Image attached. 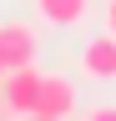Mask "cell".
<instances>
[{
    "mask_svg": "<svg viewBox=\"0 0 116 121\" xmlns=\"http://www.w3.org/2000/svg\"><path fill=\"white\" fill-rule=\"evenodd\" d=\"M40 76L46 71H35V66H20V71L0 76V101H5L10 116H35V106H40Z\"/></svg>",
    "mask_w": 116,
    "mask_h": 121,
    "instance_id": "6da1fadb",
    "label": "cell"
},
{
    "mask_svg": "<svg viewBox=\"0 0 116 121\" xmlns=\"http://www.w3.org/2000/svg\"><path fill=\"white\" fill-rule=\"evenodd\" d=\"M35 51H40V35H35V25H25V20H10V25H0V56H5V66H10V71H20V66H35Z\"/></svg>",
    "mask_w": 116,
    "mask_h": 121,
    "instance_id": "7a4b0ae2",
    "label": "cell"
},
{
    "mask_svg": "<svg viewBox=\"0 0 116 121\" xmlns=\"http://www.w3.org/2000/svg\"><path fill=\"white\" fill-rule=\"evenodd\" d=\"M81 76L86 81H116V35L101 30L81 45Z\"/></svg>",
    "mask_w": 116,
    "mask_h": 121,
    "instance_id": "3957f363",
    "label": "cell"
},
{
    "mask_svg": "<svg viewBox=\"0 0 116 121\" xmlns=\"http://www.w3.org/2000/svg\"><path fill=\"white\" fill-rule=\"evenodd\" d=\"M35 111H40V116H61V121H71V116H76V81L61 76V71L40 76V106H35Z\"/></svg>",
    "mask_w": 116,
    "mask_h": 121,
    "instance_id": "277c9868",
    "label": "cell"
},
{
    "mask_svg": "<svg viewBox=\"0 0 116 121\" xmlns=\"http://www.w3.org/2000/svg\"><path fill=\"white\" fill-rule=\"evenodd\" d=\"M35 10H40V20H51V25H76L86 15V0H35Z\"/></svg>",
    "mask_w": 116,
    "mask_h": 121,
    "instance_id": "5b68a950",
    "label": "cell"
},
{
    "mask_svg": "<svg viewBox=\"0 0 116 121\" xmlns=\"http://www.w3.org/2000/svg\"><path fill=\"white\" fill-rule=\"evenodd\" d=\"M81 121H116V106H91Z\"/></svg>",
    "mask_w": 116,
    "mask_h": 121,
    "instance_id": "8992f818",
    "label": "cell"
},
{
    "mask_svg": "<svg viewBox=\"0 0 116 121\" xmlns=\"http://www.w3.org/2000/svg\"><path fill=\"white\" fill-rule=\"evenodd\" d=\"M106 30L116 35V0H106Z\"/></svg>",
    "mask_w": 116,
    "mask_h": 121,
    "instance_id": "52a82bcc",
    "label": "cell"
},
{
    "mask_svg": "<svg viewBox=\"0 0 116 121\" xmlns=\"http://www.w3.org/2000/svg\"><path fill=\"white\" fill-rule=\"evenodd\" d=\"M20 121H61V116H40V111H35V116H20Z\"/></svg>",
    "mask_w": 116,
    "mask_h": 121,
    "instance_id": "ba28073f",
    "label": "cell"
},
{
    "mask_svg": "<svg viewBox=\"0 0 116 121\" xmlns=\"http://www.w3.org/2000/svg\"><path fill=\"white\" fill-rule=\"evenodd\" d=\"M5 71H10V66H5V56H0V76H5Z\"/></svg>",
    "mask_w": 116,
    "mask_h": 121,
    "instance_id": "9c48e42d",
    "label": "cell"
}]
</instances>
